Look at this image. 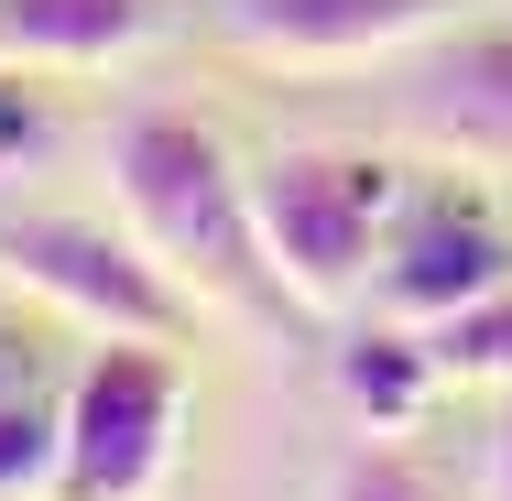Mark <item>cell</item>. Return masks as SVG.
Instances as JSON below:
<instances>
[{
  "instance_id": "cell-14",
  "label": "cell",
  "mask_w": 512,
  "mask_h": 501,
  "mask_svg": "<svg viewBox=\"0 0 512 501\" xmlns=\"http://www.w3.org/2000/svg\"><path fill=\"white\" fill-rule=\"evenodd\" d=\"M11 142H33V109H22L11 88H0V153H11Z\"/></svg>"
},
{
  "instance_id": "cell-9",
  "label": "cell",
  "mask_w": 512,
  "mask_h": 501,
  "mask_svg": "<svg viewBox=\"0 0 512 501\" xmlns=\"http://www.w3.org/2000/svg\"><path fill=\"white\" fill-rule=\"evenodd\" d=\"M436 382H447V371H436V349L414 338L404 316H382V327H360V338L338 349V393L371 414V436H382V425H414Z\"/></svg>"
},
{
  "instance_id": "cell-15",
  "label": "cell",
  "mask_w": 512,
  "mask_h": 501,
  "mask_svg": "<svg viewBox=\"0 0 512 501\" xmlns=\"http://www.w3.org/2000/svg\"><path fill=\"white\" fill-rule=\"evenodd\" d=\"M491 480H502V501H512V414H502V447H491Z\"/></svg>"
},
{
  "instance_id": "cell-5",
  "label": "cell",
  "mask_w": 512,
  "mask_h": 501,
  "mask_svg": "<svg viewBox=\"0 0 512 501\" xmlns=\"http://www.w3.org/2000/svg\"><path fill=\"white\" fill-rule=\"evenodd\" d=\"M491 284H512V240L469 197H425L404 218V240L382 251V316H404V327H436V316L480 305Z\"/></svg>"
},
{
  "instance_id": "cell-12",
  "label": "cell",
  "mask_w": 512,
  "mask_h": 501,
  "mask_svg": "<svg viewBox=\"0 0 512 501\" xmlns=\"http://www.w3.org/2000/svg\"><path fill=\"white\" fill-rule=\"evenodd\" d=\"M327 501H436V480L414 469L404 447H349L338 480H327Z\"/></svg>"
},
{
  "instance_id": "cell-13",
  "label": "cell",
  "mask_w": 512,
  "mask_h": 501,
  "mask_svg": "<svg viewBox=\"0 0 512 501\" xmlns=\"http://www.w3.org/2000/svg\"><path fill=\"white\" fill-rule=\"evenodd\" d=\"M11 393H44V360H33V338H0V403Z\"/></svg>"
},
{
  "instance_id": "cell-6",
  "label": "cell",
  "mask_w": 512,
  "mask_h": 501,
  "mask_svg": "<svg viewBox=\"0 0 512 501\" xmlns=\"http://www.w3.org/2000/svg\"><path fill=\"white\" fill-rule=\"evenodd\" d=\"M404 131L458 164H512V33H458L414 66Z\"/></svg>"
},
{
  "instance_id": "cell-4",
  "label": "cell",
  "mask_w": 512,
  "mask_h": 501,
  "mask_svg": "<svg viewBox=\"0 0 512 501\" xmlns=\"http://www.w3.org/2000/svg\"><path fill=\"white\" fill-rule=\"evenodd\" d=\"M0 284L99 338H186V284L142 251L109 240L88 218H44V207H0Z\"/></svg>"
},
{
  "instance_id": "cell-1",
  "label": "cell",
  "mask_w": 512,
  "mask_h": 501,
  "mask_svg": "<svg viewBox=\"0 0 512 501\" xmlns=\"http://www.w3.org/2000/svg\"><path fill=\"white\" fill-rule=\"evenodd\" d=\"M109 186H120L131 240H142L175 284L240 305V316H262V327L306 316V305L284 295L273 251H262L251 175L229 164V142H218L207 120H186V109H131V120H120V142H109Z\"/></svg>"
},
{
  "instance_id": "cell-3",
  "label": "cell",
  "mask_w": 512,
  "mask_h": 501,
  "mask_svg": "<svg viewBox=\"0 0 512 501\" xmlns=\"http://www.w3.org/2000/svg\"><path fill=\"white\" fill-rule=\"evenodd\" d=\"M393 164H371V153H273V164H251V218H262V251H273V273H284V295L306 305H338L360 273H371V229L393 218Z\"/></svg>"
},
{
  "instance_id": "cell-2",
  "label": "cell",
  "mask_w": 512,
  "mask_h": 501,
  "mask_svg": "<svg viewBox=\"0 0 512 501\" xmlns=\"http://www.w3.org/2000/svg\"><path fill=\"white\" fill-rule=\"evenodd\" d=\"M55 414H66L55 501H153L175 469V414H186L175 338H99Z\"/></svg>"
},
{
  "instance_id": "cell-10",
  "label": "cell",
  "mask_w": 512,
  "mask_h": 501,
  "mask_svg": "<svg viewBox=\"0 0 512 501\" xmlns=\"http://www.w3.org/2000/svg\"><path fill=\"white\" fill-rule=\"evenodd\" d=\"M425 349H436L447 382H512V284H491V295L458 305V316H436Z\"/></svg>"
},
{
  "instance_id": "cell-11",
  "label": "cell",
  "mask_w": 512,
  "mask_h": 501,
  "mask_svg": "<svg viewBox=\"0 0 512 501\" xmlns=\"http://www.w3.org/2000/svg\"><path fill=\"white\" fill-rule=\"evenodd\" d=\"M55 469H66V414H44V393H11L0 403V501L55 491Z\"/></svg>"
},
{
  "instance_id": "cell-7",
  "label": "cell",
  "mask_w": 512,
  "mask_h": 501,
  "mask_svg": "<svg viewBox=\"0 0 512 501\" xmlns=\"http://www.w3.org/2000/svg\"><path fill=\"white\" fill-rule=\"evenodd\" d=\"M447 0H229V44L240 55H284V66H349V55H393L414 33H436Z\"/></svg>"
},
{
  "instance_id": "cell-8",
  "label": "cell",
  "mask_w": 512,
  "mask_h": 501,
  "mask_svg": "<svg viewBox=\"0 0 512 501\" xmlns=\"http://www.w3.org/2000/svg\"><path fill=\"white\" fill-rule=\"evenodd\" d=\"M153 0H0V66H109L153 44Z\"/></svg>"
}]
</instances>
